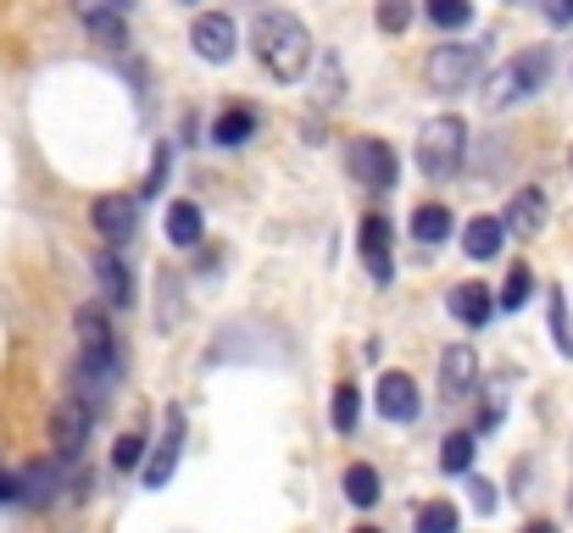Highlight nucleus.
Returning a JSON list of instances; mask_svg holds the SVG:
<instances>
[{
  "mask_svg": "<svg viewBox=\"0 0 573 533\" xmlns=\"http://www.w3.org/2000/svg\"><path fill=\"white\" fill-rule=\"evenodd\" d=\"M451 311H457V322L484 328L490 317H496V295H490L484 284H457V290H451Z\"/></svg>",
  "mask_w": 573,
  "mask_h": 533,
  "instance_id": "nucleus-15",
  "label": "nucleus"
},
{
  "mask_svg": "<svg viewBox=\"0 0 573 533\" xmlns=\"http://www.w3.org/2000/svg\"><path fill=\"white\" fill-rule=\"evenodd\" d=\"M473 511H479V517L496 511V495H490V484H484V478H473Z\"/></svg>",
  "mask_w": 573,
  "mask_h": 533,
  "instance_id": "nucleus-34",
  "label": "nucleus"
},
{
  "mask_svg": "<svg viewBox=\"0 0 573 533\" xmlns=\"http://www.w3.org/2000/svg\"><path fill=\"white\" fill-rule=\"evenodd\" d=\"M373 400H379V411L390 422H413L418 417V384L406 378V373H384L379 389H373Z\"/></svg>",
  "mask_w": 573,
  "mask_h": 533,
  "instance_id": "nucleus-11",
  "label": "nucleus"
},
{
  "mask_svg": "<svg viewBox=\"0 0 573 533\" xmlns=\"http://www.w3.org/2000/svg\"><path fill=\"white\" fill-rule=\"evenodd\" d=\"M473 378H479V355H473L468 344H451V350L440 355V395H446V400H462V395L473 389Z\"/></svg>",
  "mask_w": 573,
  "mask_h": 533,
  "instance_id": "nucleus-12",
  "label": "nucleus"
},
{
  "mask_svg": "<svg viewBox=\"0 0 573 533\" xmlns=\"http://www.w3.org/2000/svg\"><path fill=\"white\" fill-rule=\"evenodd\" d=\"M346 500H351V506H362V511H368V506L379 500V473H373L368 462L346 467Z\"/></svg>",
  "mask_w": 573,
  "mask_h": 533,
  "instance_id": "nucleus-21",
  "label": "nucleus"
},
{
  "mask_svg": "<svg viewBox=\"0 0 573 533\" xmlns=\"http://www.w3.org/2000/svg\"><path fill=\"white\" fill-rule=\"evenodd\" d=\"M357 533H379V528H357Z\"/></svg>",
  "mask_w": 573,
  "mask_h": 533,
  "instance_id": "nucleus-37",
  "label": "nucleus"
},
{
  "mask_svg": "<svg viewBox=\"0 0 573 533\" xmlns=\"http://www.w3.org/2000/svg\"><path fill=\"white\" fill-rule=\"evenodd\" d=\"M440 467H446V473H468V467H473V433H451V439H446Z\"/></svg>",
  "mask_w": 573,
  "mask_h": 533,
  "instance_id": "nucleus-27",
  "label": "nucleus"
},
{
  "mask_svg": "<svg viewBox=\"0 0 573 533\" xmlns=\"http://www.w3.org/2000/svg\"><path fill=\"white\" fill-rule=\"evenodd\" d=\"M479 61H484V45H435V56H429V83L440 89V95H457V89L473 83Z\"/></svg>",
  "mask_w": 573,
  "mask_h": 533,
  "instance_id": "nucleus-4",
  "label": "nucleus"
},
{
  "mask_svg": "<svg viewBox=\"0 0 573 533\" xmlns=\"http://www.w3.org/2000/svg\"><path fill=\"white\" fill-rule=\"evenodd\" d=\"M529 295H535V273L518 261L513 273H507V284H502V300H496V306H502V311H524V300H529Z\"/></svg>",
  "mask_w": 573,
  "mask_h": 533,
  "instance_id": "nucleus-24",
  "label": "nucleus"
},
{
  "mask_svg": "<svg viewBox=\"0 0 573 533\" xmlns=\"http://www.w3.org/2000/svg\"><path fill=\"white\" fill-rule=\"evenodd\" d=\"M502 228H513V234H540V228H546V195H540V190H518V195L507 201Z\"/></svg>",
  "mask_w": 573,
  "mask_h": 533,
  "instance_id": "nucleus-16",
  "label": "nucleus"
},
{
  "mask_svg": "<svg viewBox=\"0 0 573 533\" xmlns=\"http://www.w3.org/2000/svg\"><path fill=\"white\" fill-rule=\"evenodd\" d=\"M373 23H379L384 34H401L406 23H413V0H379V12H373Z\"/></svg>",
  "mask_w": 573,
  "mask_h": 533,
  "instance_id": "nucleus-28",
  "label": "nucleus"
},
{
  "mask_svg": "<svg viewBox=\"0 0 573 533\" xmlns=\"http://www.w3.org/2000/svg\"><path fill=\"white\" fill-rule=\"evenodd\" d=\"M251 45H257V61H262L279 83H301L306 67H312V34H306V23L290 18V12H262Z\"/></svg>",
  "mask_w": 573,
  "mask_h": 533,
  "instance_id": "nucleus-1",
  "label": "nucleus"
},
{
  "mask_svg": "<svg viewBox=\"0 0 573 533\" xmlns=\"http://www.w3.org/2000/svg\"><path fill=\"white\" fill-rule=\"evenodd\" d=\"M96 279H101V295H106V306L128 311V300H134V273H128V261H123L117 250H106V256L96 261Z\"/></svg>",
  "mask_w": 573,
  "mask_h": 533,
  "instance_id": "nucleus-13",
  "label": "nucleus"
},
{
  "mask_svg": "<svg viewBox=\"0 0 573 533\" xmlns=\"http://www.w3.org/2000/svg\"><path fill=\"white\" fill-rule=\"evenodd\" d=\"M139 456H145V439H139V433H123V439H117V451H112V467H117V473H134Z\"/></svg>",
  "mask_w": 573,
  "mask_h": 533,
  "instance_id": "nucleus-30",
  "label": "nucleus"
},
{
  "mask_svg": "<svg viewBox=\"0 0 573 533\" xmlns=\"http://www.w3.org/2000/svg\"><path fill=\"white\" fill-rule=\"evenodd\" d=\"M0 500H18V478H7V473H0Z\"/></svg>",
  "mask_w": 573,
  "mask_h": 533,
  "instance_id": "nucleus-35",
  "label": "nucleus"
},
{
  "mask_svg": "<svg viewBox=\"0 0 573 533\" xmlns=\"http://www.w3.org/2000/svg\"><path fill=\"white\" fill-rule=\"evenodd\" d=\"M357 411H362V395H357L351 384H340V389H335V411H329L335 433H351V428H357Z\"/></svg>",
  "mask_w": 573,
  "mask_h": 533,
  "instance_id": "nucleus-25",
  "label": "nucleus"
},
{
  "mask_svg": "<svg viewBox=\"0 0 573 533\" xmlns=\"http://www.w3.org/2000/svg\"><path fill=\"white\" fill-rule=\"evenodd\" d=\"M424 12H429V23H435V29H468L473 0H424Z\"/></svg>",
  "mask_w": 573,
  "mask_h": 533,
  "instance_id": "nucleus-23",
  "label": "nucleus"
},
{
  "mask_svg": "<svg viewBox=\"0 0 573 533\" xmlns=\"http://www.w3.org/2000/svg\"><path fill=\"white\" fill-rule=\"evenodd\" d=\"M502 239H507L502 217H473V223L462 228V250H468L473 261H490V256L502 250Z\"/></svg>",
  "mask_w": 573,
  "mask_h": 533,
  "instance_id": "nucleus-17",
  "label": "nucleus"
},
{
  "mask_svg": "<svg viewBox=\"0 0 573 533\" xmlns=\"http://www.w3.org/2000/svg\"><path fill=\"white\" fill-rule=\"evenodd\" d=\"M56 489H61V456H56V462H34V467L18 478V500H29V506H50Z\"/></svg>",
  "mask_w": 573,
  "mask_h": 533,
  "instance_id": "nucleus-14",
  "label": "nucleus"
},
{
  "mask_svg": "<svg viewBox=\"0 0 573 533\" xmlns=\"http://www.w3.org/2000/svg\"><path fill=\"white\" fill-rule=\"evenodd\" d=\"M346 167H351L357 184H368V190H390L395 184V150L384 139H373V134H362V139L346 145Z\"/></svg>",
  "mask_w": 573,
  "mask_h": 533,
  "instance_id": "nucleus-5",
  "label": "nucleus"
},
{
  "mask_svg": "<svg viewBox=\"0 0 573 533\" xmlns=\"http://www.w3.org/2000/svg\"><path fill=\"white\" fill-rule=\"evenodd\" d=\"M90 217H96V228H101L106 245H128L134 228H139V201L134 195H101L90 206Z\"/></svg>",
  "mask_w": 573,
  "mask_h": 533,
  "instance_id": "nucleus-7",
  "label": "nucleus"
},
{
  "mask_svg": "<svg viewBox=\"0 0 573 533\" xmlns=\"http://www.w3.org/2000/svg\"><path fill=\"white\" fill-rule=\"evenodd\" d=\"M190 45H195V56H201V61H228V56H234V18H223V12L195 18Z\"/></svg>",
  "mask_w": 573,
  "mask_h": 533,
  "instance_id": "nucleus-10",
  "label": "nucleus"
},
{
  "mask_svg": "<svg viewBox=\"0 0 573 533\" xmlns=\"http://www.w3.org/2000/svg\"><path fill=\"white\" fill-rule=\"evenodd\" d=\"M524 533H557V528H551V522H529Z\"/></svg>",
  "mask_w": 573,
  "mask_h": 533,
  "instance_id": "nucleus-36",
  "label": "nucleus"
},
{
  "mask_svg": "<svg viewBox=\"0 0 573 533\" xmlns=\"http://www.w3.org/2000/svg\"><path fill=\"white\" fill-rule=\"evenodd\" d=\"M90 428H96V406H85L78 395L72 400H56V411H50V444H56V456L72 462L78 451H85Z\"/></svg>",
  "mask_w": 573,
  "mask_h": 533,
  "instance_id": "nucleus-6",
  "label": "nucleus"
},
{
  "mask_svg": "<svg viewBox=\"0 0 573 533\" xmlns=\"http://www.w3.org/2000/svg\"><path fill=\"white\" fill-rule=\"evenodd\" d=\"M413 234H418L424 245L451 239V212H446V206H418V212H413Z\"/></svg>",
  "mask_w": 573,
  "mask_h": 533,
  "instance_id": "nucleus-20",
  "label": "nucleus"
},
{
  "mask_svg": "<svg viewBox=\"0 0 573 533\" xmlns=\"http://www.w3.org/2000/svg\"><path fill=\"white\" fill-rule=\"evenodd\" d=\"M179 451H184V417L168 411V433H161V444L145 462V489H168V478L179 473Z\"/></svg>",
  "mask_w": 573,
  "mask_h": 533,
  "instance_id": "nucleus-8",
  "label": "nucleus"
},
{
  "mask_svg": "<svg viewBox=\"0 0 573 533\" xmlns=\"http://www.w3.org/2000/svg\"><path fill=\"white\" fill-rule=\"evenodd\" d=\"M418 533H457V506L451 500H429L418 511Z\"/></svg>",
  "mask_w": 573,
  "mask_h": 533,
  "instance_id": "nucleus-26",
  "label": "nucleus"
},
{
  "mask_svg": "<svg viewBox=\"0 0 573 533\" xmlns=\"http://www.w3.org/2000/svg\"><path fill=\"white\" fill-rule=\"evenodd\" d=\"M546 72H551V56H546V50H529V56L507 61L502 72H490V83H484V106H490V112H502V106L535 95V89L546 83Z\"/></svg>",
  "mask_w": 573,
  "mask_h": 533,
  "instance_id": "nucleus-3",
  "label": "nucleus"
},
{
  "mask_svg": "<svg viewBox=\"0 0 573 533\" xmlns=\"http://www.w3.org/2000/svg\"><path fill=\"white\" fill-rule=\"evenodd\" d=\"M462 145H468V128H462V117H435L424 134H418V172L424 178H457V167H462Z\"/></svg>",
  "mask_w": 573,
  "mask_h": 533,
  "instance_id": "nucleus-2",
  "label": "nucleus"
},
{
  "mask_svg": "<svg viewBox=\"0 0 573 533\" xmlns=\"http://www.w3.org/2000/svg\"><path fill=\"white\" fill-rule=\"evenodd\" d=\"M540 12H546L551 29H568L573 23V0H540Z\"/></svg>",
  "mask_w": 573,
  "mask_h": 533,
  "instance_id": "nucleus-31",
  "label": "nucleus"
},
{
  "mask_svg": "<svg viewBox=\"0 0 573 533\" xmlns=\"http://www.w3.org/2000/svg\"><path fill=\"white\" fill-rule=\"evenodd\" d=\"M251 134H257V112H251V106H228V112L212 123V139H217V145H245Z\"/></svg>",
  "mask_w": 573,
  "mask_h": 533,
  "instance_id": "nucleus-18",
  "label": "nucleus"
},
{
  "mask_svg": "<svg viewBox=\"0 0 573 533\" xmlns=\"http://www.w3.org/2000/svg\"><path fill=\"white\" fill-rule=\"evenodd\" d=\"M546 306H551V339H557V350L573 355V311H568V290H551Z\"/></svg>",
  "mask_w": 573,
  "mask_h": 533,
  "instance_id": "nucleus-22",
  "label": "nucleus"
},
{
  "mask_svg": "<svg viewBox=\"0 0 573 533\" xmlns=\"http://www.w3.org/2000/svg\"><path fill=\"white\" fill-rule=\"evenodd\" d=\"M90 29H96V39H106V45H128V39H123V18H96Z\"/></svg>",
  "mask_w": 573,
  "mask_h": 533,
  "instance_id": "nucleus-32",
  "label": "nucleus"
},
{
  "mask_svg": "<svg viewBox=\"0 0 573 533\" xmlns=\"http://www.w3.org/2000/svg\"><path fill=\"white\" fill-rule=\"evenodd\" d=\"M357 250H362V261H368V273H373L379 284H390V273H395V256H390V217H362Z\"/></svg>",
  "mask_w": 573,
  "mask_h": 533,
  "instance_id": "nucleus-9",
  "label": "nucleus"
},
{
  "mask_svg": "<svg viewBox=\"0 0 573 533\" xmlns=\"http://www.w3.org/2000/svg\"><path fill=\"white\" fill-rule=\"evenodd\" d=\"M168 239L173 245H195L201 239V206L195 201H173L168 206Z\"/></svg>",
  "mask_w": 573,
  "mask_h": 533,
  "instance_id": "nucleus-19",
  "label": "nucleus"
},
{
  "mask_svg": "<svg viewBox=\"0 0 573 533\" xmlns=\"http://www.w3.org/2000/svg\"><path fill=\"white\" fill-rule=\"evenodd\" d=\"M161 178H168V145H156V161H150V178H145V195L161 190Z\"/></svg>",
  "mask_w": 573,
  "mask_h": 533,
  "instance_id": "nucleus-33",
  "label": "nucleus"
},
{
  "mask_svg": "<svg viewBox=\"0 0 573 533\" xmlns=\"http://www.w3.org/2000/svg\"><path fill=\"white\" fill-rule=\"evenodd\" d=\"M134 7V0H72V12L85 18V23H96V18H123Z\"/></svg>",
  "mask_w": 573,
  "mask_h": 533,
  "instance_id": "nucleus-29",
  "label": "nucleus"
}]
</instances>
